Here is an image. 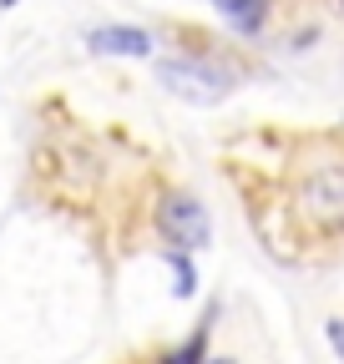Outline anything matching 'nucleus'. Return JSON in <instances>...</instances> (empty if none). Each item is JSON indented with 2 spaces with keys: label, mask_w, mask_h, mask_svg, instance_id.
<instances>
[{
  "label": "nucleus",
  "mask_w": 344,
  "mask_h": 364,
  "mask_svg": "<svg viewBox=\"0 0 344 364\" xmlns=\"http://www.w3.org/2000/svg\"><path fill=\"white\" fill-rule=\"evenodd\" d=\"M299 213H304L314 228H324V233H344V162L329 157L319 167H309L304 177H299Z\"/></svg>",
  "instance_id": "obj_1"
},
{
  "label": "nucleus",
  "mask_w": 344,
  "mask_h": 364,
  "mask_svg": "<svg viewBox=\"0 0 344 364\" xmlns=\"http://www.w3.org/2000/svg\"><path fill=\"white\" fill-rule=\"evenodd\" d=\"M157 81L172 91V97H183L193 107H213V102H223L228 91H233V71L223 66H213L208 56H172V61H157Z\"/></svg>",
  "instance_id": "obj_2"
},
{
  "label": "nucleus",
  "mask_w": 344,
  "mask_h": 364,
  "mask_svg": "<svg viewBox=\"0 0 344 364\" xmlns=\"http://www.w3.org/2000/svg\"><path fill=\"white\" fill-rule=\"evenodd\" d=\"M152 228L167 248H183V253H198L208 248L213 238V223H208V208L193 198V193H162L157 208H152Z\"/></svg>",
  "instance_id": "obj_3"
},
{
  "label": "nucleus",
  "mask_w": 344,
  "mask_h": 364,
  "mask_svg": "<svg viewBox=\"0 0 344 364\" xmlns=\"http://www.w3.org/2000/svg\"><path fill=\"white\" fill-rule=\"evenodd\" d=\"M86 46H92L97 56H152V31L142 26H97V31H86Z\"/></svg>",
  "instance_id": "obj_4"
},
{
  "label": "nucleus",
  "mask_w": 344,
  "mask_h": 364,
  "mask_svg": "<svg viewBox=\"0 0 344 364\" xmlns=\"http://www.w3.org/2000/svg\"><path fill=\"white\" fill-rule=\"evenodd\" d=\"M213 11H218L238 36H258L269 21V0H213Z\"/></svg>",
  "instance_id": "obj_5"
},
{
  "label": "nucleus",
  "mask_w": 344,
  "mask_h": 364,
  "mask_svg": "<svg viewBox=\"0 0 344 364\" xmlns=\"http://www.w3.org/2000/svg\"><path fill=\"white\" fill-rule=\"evenodd\" d=\"M213 318H218V309H208L203 314V324L193 329V339L183 344V349H172L162 364H208V339H213Z\"/></svg>",
  "instance_id": "obj_6"
},
{
  "label": "nucleus",
  "mask_w": 344,
  "mask_h": 364,
  "mask_svg": "<svg viewBox=\"0 0 344 364\" xmlns=\"http://www.w3.org/2000/svg\"><path fill=\"white\" fill-rule=\"evenodd\" d=\"M162 258L172 263V273H178V284H172V294H178V299H193V294H198V268H193V258H188L183 248H167Z\"/></svg>",
  "instance_id": "obj_7"
},
{
  "label": "nucleus",
  "mask_w": 344,
  "mask_h": 364,
  "mask_svg": "<svg viewBox=\"0 0 344 364\" xmlns=\"http://www.w3.org/2000/svg\"><path fill=\"white\" fill-rule=\"evenodd\" d=\"M324 334H329V344H334V354L344 359V318H329V324H324Z\"/></svg>",
  "instance_id": "obj_8"
},
{
  "label": "nucleus",
  "mask_w": 344,
  "mask_h": 364,
  "mask_svg": "<svg viewBox=\"0 0 344 364\" xmlns=\"http://www.w3.org/2000/svg\"><path fill=\"white\" fill-rule=\"evenodd\" d=\"M0 6H6V11H11V6H21V0H0Z\"/></svg>",
  "instance_id": "obj_9"
}]
</instances>
